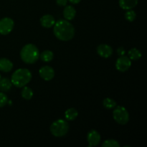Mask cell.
Returning <instances> with one entry per match:
<instances>
[{"mask_svg": "<svg viewBox=\"0 0 147 147\" xmlns=\"http://www.w3.org/2000/svg\"><path fill=\"white\" fill-rule=\"evenodd\" d=\"M137 4L138 0H119V5L123 9H132Z\"/></svg>", "mask_w": 147, "mask_h": 147, "instance_id": "obj_14", "label": "cell"}, {"mask_svg": "<svg viewBox=\"0 0 147 147\" xmlns=\"http://www.w3.org/2000/svg\"><path fill=\"white\" fill-rule=\"evenodd\" d=\"M136 12L132 9L127 10V11H126V14H125V18H126V20H127V21L131 22L134 21V20L136 19Z\"/></svg>", "mask_w": 147, "mask_h": 147, "instance_id": "obj_22", "label": "cell"}, {"mask_svg": "<svg viewBox=\"0 0 147 147\" xmlns=\"http://www.w3.org/2000/svg\"><path fill=\"white\" fill-rule=\"evenodd\" d=\"M14 21L9 17H4L0 20V34L7 35L12 31L14 28Z\"/></svg>", "mask_w": 147, "mask_h": 147, "instance_id": "obj_6", "label": "cell"}, {"mask_svg": "<svg viewBox=\"0 0 147 147\" xmlns=\"http://www.w3.org/2000/svg\"><path fill=\"white\" fill-rule=\"evenodd\" d=\"M13 68V63L11 60L7 58L0 59V70L4 73H8L11 71Z\"/></svg>", "mask_w": 147, "mask_h": 147, "instance_id": "obj_12", "label": "cell"}, {"mask_svg": "<svg viewBox=\"0 0 147 147\" xmlns=\"http://www.w3.org/2000/svg\"><path fill=\"white\" fill-rule=\"evenodd\" d=\"M113 116L114 120L121 125L126 124L129 121V112L123 106H119L115 107Z\"/></svg>", "mask_w": 147, "mask_h": 147, "instance_id": "obj_5", "label": "cell"}, {"mask_svg": "<svg viewBox=\"0 0 147 147\" xmlns=\"http://www.w3.org/2000/svg\"><path fill=\"white\" fill-rule=\"evenodd\" d=\"M97 53L100 57L108 58L113 54V49L110 45L106 44H101L98 46Z\"/></svg>", "mask_w": 147, "mask_h": 147, "instance_id": "obj_10", "label": "cell"}, {"mask_svg": "<svg viewBox=\"0 0 147 147\" xmlns=\"http://www.w3.org/2000/svg\"><path fill=\"white\" fill-rule=\"evenodd\" d=\"M68 0H56V3L58 6L60 7H65L67 5V3Z\"/></svg>", "mask_w": 147, "mask_h": 147, "instance_id": "obj_24", "label": "cell"}, {"mask_svg": "<svg viewBox=\"0 0 147 147\" xmlns=\"http://www.w3.org/2000/svg\"><path fill=\"white\" fill-rule=\"evenodd\" d=\"M12 86L11 80L7 78H4L0 80V90L2 92H7L11 89Z\"/></svg>", "mask_w": 147, "mask_h": 147, "instance_id": "obj_15", "label": "cell"}, {"mask_svg": "<svg viewBox=\"0 0 147 147\" xmlns=\"http://www.w3.org/2000/svg\"><path fill=\"white\" fill-rule=\"evenodd\" d=\"M21 95L23 98L26 99V100H30L33 96V91L30 88L24 86L21 92Z\"/></svg>", "mask_w": 147, "mask_h": 147, "instance_id": "obj_19", "label": "cell"}, {"mask_svg": "<svg viewBox=\"0 0 147 147\" xmlns=\"http://www.w3.org/2000/svg\"><path fill=\"white\" fill-rule=\"evenodd\" d=\"M125 53H126V52H125V49L123 48V47H119V48L117 49V53L120 56L124 55Z\"/></svg>", "mask_w": 147, "mask_h": 147, "instance_id": "obj_25", "label": "cell"}, {"mask_svg": "<svg viewBox=\"0 0 147 147\" xmlns=\"http://www.w3.org/2000/svg\"><path fill=\"white\" fill-rule=\"evenodd\" d=\"M39 73H40V77L46 81H50L55 76L54 69L48 65L42 67L39 70Z\"/></svg>", "mask_w": 147, "mask_h": 147, "instance_id": "obj_8", "label": "cell"}, {"mask_svg": "<svg viewBox=\"0 0 147 147\" xmlns=\"http://www.w3.org/2000/svg\"><path fill=\"white\" fill-rule=\"evenodd\" d=\"M102 146L103 147H119L120 144L119 142L114 139H108L106 140L103 144H102Z\"/></svg>", "mask_w": 147, "mask_h": 147, "instance_id": "obj_21", "label": "cell"}, {"mask_svg": "<svg viewBox=\"0 0 147 147\" xmlns=\"http://www.w3.org/2000/svg\"><path fill=\"white\" fill-rule=\"evenodd\" d=\"M128 56L121 55L117 59L116 63V67L119 71L126 72L131 66V61Z\"/></svg>", "mask_w": 147, "mask_h": 147, "instance_id": "obj_7", "label": "cell"}, {"mask_svg": "<svg viewBox=\"0 0 147 147\" xmlns=\"http://www.w3.org/2000/svg\"><path fill=\"white\" fill-rule=\"evenodd\" d=\"M55 23V20L54 17L50 14H45L40 19V24L43 27H45V28H50L53 27Z\"/></svg>", "mask_w": 147, "mask_h": 147, "instance_id": "obj_11", "label": "cell"}, {"mask_svg": "<svg viewBox=\"0 0 147 147\" xmlns=\"http://www.w3.org/2000/svg\"><path fill=\"white\" fill-rule=\"evenodd\" d=\"M76 15V10L75 9L74 7L71 5L66 6L65 8L63 10V16H64L65 19L66 20H73Z\"/></svg>", "mask_w": 147, "mask_h": 147, "instance_id": "obj_13", "label": "cell"}, {"mask_svg": "<svg viewBox=\"0 0 147 147\" xmlns=\"http://www.w3.org/2000/svg\"><path fill=\"white\" fill-rule=\"evenodd\" d=\"M103 106L107 109H113L116 106V102L113 99L110 98H106L103 100Z\"/></svg>", "mask_w": 147, "mask_h": 147, "instance_id": "obj_20", "label": "cell"}, {"mask_svg": "<svg viewBox=\"0 0 147 147\" xmlns=\"http://www.w3.org/2000/svg\"><path fill=\"white\" fill-rule=\"evenodd\" d=\"M20 56L24 63L27 64H33L40 57V52L34 45L27 44L22 49Z\"/></svg>", "mask_w": 147, "mask_h": 147, "instance_id": "obj_3", "label": "cell"}, {"mask_svg": "<svg viewBox=\"0 0 147 147\" xmlns=\"http://www.w3.org/2000/svg\"><path fill=\"white\" fill-rule=\"evenodd\" d=\"M32 79V73L28 69L20 68L11 75V82L12 85L17 88H22L30 83Z\"/></svg>", "mask_w": 147, "mask_h": 147, "instance_id": "obj_2", "label": "cell"}, {"mask_svg": "<svg viewBox=\"0 0 147 147\" xmlns=\"http://www.w3.org/2000/svg\"><path fill=\"white\" fill-rule=\"evenodd\" d=\"M54 34L62 41L72 40L75 35V28L73 24L66 20H59L53 25Z\"/></svg>", "mask_w": 147, "mask_h": 147, "instance_id": "obj_1", "label": "cell"}, {"mask_svg": "<svg viewBox=\"0 0 147 147\" xmlns=\"http://www.w3.org/2000/svg\"><path fill=\"white\" fill-rule=\"evenodd\" d=\"M69 131V124L65 120L58 119L50 126V131L55 137L64 136Z\"/></svg>", "mask_w": 147, "mask_h": 147, "instance_id": "obj_4", "label": "cell"}, {"mask_svg": "<svg viewBox=\"0 0 147 147\" xmlns=\"http://www.w3.org/2000/svg\"><path fill=\"white\" fill-rule=\"evenodd\" d=\"M1 74H0V80H1Z\"/></svg>", "mask_w": 147, "mask_h": 147, "instance_id": "obj_27", "label": "cell"}, {"mask_svg": "<svg viewBox=\"0 0 147 147\" xmlns=\"http://www.w3.org/2000/svg\"><path fill=\"white\" fill-rule=\"evenodd\" d=\"M129 57L132 60H138L142 57V54L137 48H132L128 52Z\"/></svg>", "mask_w": 147, "mask_h": 147, "instance_id": "obj_17", "label": "cell"}, {"mask_svg": "<svg viewBox=\"0 0 147 147\" xmlns=\"http://www.w3.org/2000/svg\"><path fill=\"white\" fill-rule=\"evenodd\" d=\"M69 1H70V3H72V4H78L79 2H80L81 0H68Z\"/></svg>", "mask_w": 147, "mask_h": 147, "instance_id": "obj_26", "label": "cell"}, {"mask_svg": "<svg viewBox=\"0 0 147 147\" xmlns=\"http://www.w3.org/2000/svg\"><path fill=\"white\" fill-rule=\"evenodd\" d=\"M40 57L42 61L48 63V62L53 60V57H54V54L50 50H45L40 55Z\"/></svg>", "mask_w": 147, "mask_h": 147, "instance_id": "obj_18", "label": "cell"}, {"mask_svg": "<svg viewBox=\"0 0 147 147\" xmlns=\"http://www.w3.org/2000/svg\"><path fill=\"white\" fill-rule=\"evenodd\" d=\"M100 135L97 131L92 129L88 132L87 136V140L89 144V146H96L100 144Z\"/></svg>", "mask_w": 147, "mask_h": 147, "instance_id": "obj_9", "label": "cell"}, {"mask_svg": "<svg viewBox=\"0 0 147 147\" xmlns=\"http://www.w3.org/2000/svg\"><path fill=\"white\" fill-rule=\"evenodd\" d=\"M78 115V113L77 110L74 108H70L65 111V117L67 121H73L77 118Z\"/></svg>", "mask_w": 147, "mask_h": 147, "instance_id": "obj_16", "label": "cell"}, {"mask_svg": "<svg viewBox=\"0 0 147 147\" xmlns=\"http://www.w3.org/2000/svg\"><path fill=\"white\" fill-rule=\"evenodd\" d=\"M8 103V98L2 92H0V108L4 107Z\"/></svg>", "mask_w": 147, "mask_h": 147, "instance_id": "obj_23", "label": "cell"}]
</instances>
